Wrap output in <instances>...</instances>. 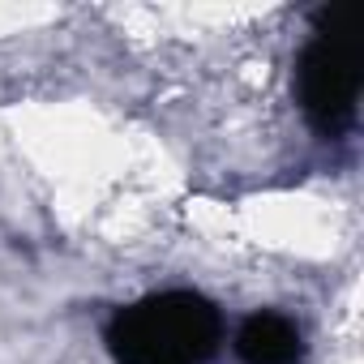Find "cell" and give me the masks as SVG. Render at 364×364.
<instances>
[{
  "label": "cell",
  "instance_id": "3",
  "mask_svg": "<svg viewBox=\"0 0 364 364\" xmlns=\"http://www.w3.org/2000/svg\"><path fill=\"white\" fill-rule=\"evenodd\" d=\"M304 330L283 313H249L236 330V355L245 364H304Z\"/></svg>",
  "mask_w": 364,
  "mask_h": 364
},
{
  "label": "cell",
  "instance_id": "1",
  "mask_svg": "<svg viewBox=\"0 0 364 364\" xmlns=\"http://www.w3.org/2000/svg\"><path fill=\"white\" fill-rule=\"evenodd\" d=\"M103 338L116 364H206L223 343V317L206 296L171 287L124 304Z\"/></svg>",
  "mask_w": 364,
  "mask_h": 364
},
{
  "label": "cell",
  "instance_id": "2",
  "mask_svg": "<svg viewBox=\"0 0 364 364\" xmlns=\"http://www.w3.org/2000/svg\"><path fill=\"white\" fill-rule=\"evenodd\" d=\"M364 9L326 5L313 18V35L296 60V99L304 120L321 137H338L355 124L364 77Z\"/></svg>",
  "mask_w": 364,
  "mask_h": 364
}]
</instances>
